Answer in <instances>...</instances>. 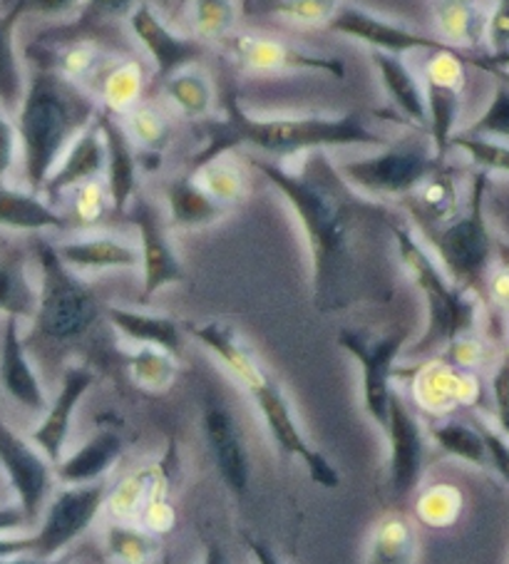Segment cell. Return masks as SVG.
Here are the masks:
<instances>
[{
  "label": "cell",
  "mask_w": 509,
  "mask_h": 564,
  "mask_svg": "<svg viewBox=\"0 0 509 564\" xmlns=\"http://www.w3.org/2000/svg\"><path fill=\"white\" fill-rule=\"evenodd\" d=\"M249 164L299 221L311 259L313 304L321 314L386 304L393 296L400 267L396 229L405 221L393 204L350 187L323 150L293 162L251 154Z\"/></svg>",
  "instance_id": "6da1fadb"
},
{
  "label": "cell",
  "mask_w": 509,
  "mask_h": 564,
  "mask_svg": "<svg viewBox=\"0 0 509 564\" xmlns=\"http://www.w3.org/2000/svg\"><path fill=\"white\" fill-rule=\"evenodd\" d=\"M221 118L204 120V148L197 152L192 167L209 162L219 154L251 150L257 158L291 162L308 152L380 150L393 138L368 128L360 112L346 115H257L249 112L239 100L237 83L221 75Z\"/></svg>",
  "instance_id": "7a4b0ae2"
},
{
  "label": "cell",
  "mask_w": 509,
  "mask_h": 564,
  "mask_svg": "<svg viewBox=\"0 0 509 564\" xmlns=\"http://www.w3.org/2000/svg\"><path fill=\"white\" fill-rule=\"evenodd\" d=\"M97 115V100L80 83L67 80L47 63L33 67L31 77H25V93L13 120L28 189L43 192L55 164Z\"/></svg>",
  "instance_id": "3957f363"
},
{
  "label": "cell",
  "mask_w": 509,
  "mask_h": 564,
  "mask_svg": "<svg viewBox=\"0 0 509 564\" xmlns=\"http://www.w3.org/2000/svg\"><path fill=\"white\" fill-rule=\"evenodd\" d=\"M189 334L209 354L217 356L219 364L243 386V391L257 403L263 425H267L271 441L277 443L279 451L289 455V458H296L306 468L308 478L321 485V488H338V468L301 431V423L289 395L283 393L277 378L261 366L259 358L251 354V348L241 341L237 328L227 324V321H207V324L192 326Z\"/></svg>",
  "instance_id": "277c9868"
},
{
  "label": "cell",
  "mask_w": 509,
  "mask_h": 564,
  "mask_svg": "<svg viewBox=\"0 0 509 564\" xmlns=\"http://www.w3.org/2000/svg\"><path fill=\"white\" fill-rule=\"evenodd\" d=\"M396 247L400 269L420 289L425 301V328L418 341L408 348V356L423 358L433 351H443L457 338L475 334L479 321L477 296L457 286L445 274L408 221L398 224Z\"/></svg>",
  "instance_id": "5b68a950"
},
{
  "label": "cell",
  "mask_w": 509,
  "mask_h": 564,
  "mask_svg": "<svg viewBox=\"0 0 509 564\" xmlns=\"http://www.w3.org/2000/svg\"><path fill=\"white\" fill-rule=\"evenodd\" d=\"M487 189L489 174L475 170L467 187V199L453 219L437 227L418 229L425 237L423 245L437 259L445 274L469 294L479 296L492 271L495 239L487 224Z\"/></svg>",
  "instance_id": "8992f818"
},
{
  "label": "cell",
  "mask_w": 509,
  "mask_h": 564,
  "mask_svg": "<svg viewBox=\"0 0 509 564\" xmlns=\"http://www.w3.org/2000/svg\"><path fill=\"white\" fill-rule=\"evenodd\" d=\"M35 261L41 269L37 306L33 316V336L43 344L65 346L80 341L100 321L105 308L90 284L63 264L51 239L33 241Z\"/></svg>",
  "instance_id": "52a82bcc"
},
{
  "label": "cell",
  "mask_w": 509,
  "mask_h": 564,
  "mask_svg": "<svg viewBox=\"0 0 509 564\" xmlns=\"http://www.w3.org/2000/svg\"><path fill=\"white\" fill-rule=\"evenodd\" d=\"M336 167L366 197L393 204L405 202L427 177L443 170L445 158L435 152L425 130L410 128L403 138L390 140L368 158L336 162Z\"/></svg>",
  "instance_id": "ba28073f"
},
{
  "label": "cell",
  "mask_w": 509,
  "mask_h": 564,
  "mask_svg": "<svg viewBox=\"0 0 509 564\" xmlns=\"http://www.w3.org/2000/svg\"><path fill=\"white\" fill-rule=\"evenodd\" d=\"M107 498V485H65L45 505L41 520L33 532L0 534V560L35 557L57 560L75 540L90 530Z\"/></svg>",
  "instance_id": "9c48e42d"
},
{
  "label": "cell",
  "mask_w": 509,
  "mask_h": 564,
  "mask_svg": "<svg viewBox=\"0 0 509 564\" xmlns=\"http://www.w3.org/2000/svg\"><path fill=\"white\" fill-rule=\"evenodd\" d=\"M410 330L405 326L373 336L360 328H344L338 334V346L354 356L360 366V395H364L366 415L380 431L386 425L390 393L396 391L393 378L398 373V358L408 346Z\"/></svg>",
  "instance_id": "30bf717a"
},
{
  "label": "cell",
  "mask_w": 509,
  "mask_h": 564,
  "mask_svg": "<svg viewBox=\"0 0 509 564\" xmlns=\"http://www.w3.org/2000/svg\"><path fill=\"white\" fill-rule=\"evenodd\" d=\"M475 53H430V61L423 67V90H425V132L433 140V148L440 158L447 160L450 142L457 132L459 115H463L467 61Z\"/></svg>",
  "instance_id": "8fae6325"
},
{
  "label": "cell",
  "mask_w": 509,
  "mask_h": 564,
  "mask_svg": "<svg viewBox=\"0 0 509 564\" xmlns=\"http://www.w3.org/2000/svg\"><path fill=\"white\" fill-rule=\"evenodd\" d=\"M383 433L388 437V495L396 505L418 495L427 463V433L398 391L390 393Z\"/></svg>",
  "instance_id": "7c38bea8"
},
{
  "label": "cell",
  "mask_w": 509,
  "mask_h": 564,
  "mask_svg": "<svg viewBox=\"0 0 509 564\" xmlns=\"http://www.w3.org/2000/svg\"><path fill=\"white\" fill-rule=\"evenodd\" d=\"M124 214H130L137 239H140L137 249H140L142 269V301L154 299L166 286L184 284L187 271H184L180 251L174 247L170 221L164 219V214L140 194L132 199Z\"/></svg>",
  "instance_id": "4fadbf2b"
},
{
  "label": "cell",
  "mask_w": 509,
  "mask_h": 564,
  "mask_svg": "<svg viewBox=\"0 0 509 564\" xmlns=\"http://www.w3.org/2000/svg\"><path fill=\"white\" fill-rule=\"evenodd\" d=\"M51 465L53 463L37 447L0 417V470L6 473L8 485L15 492L18 508H21L28 528L41 520L45 505L53 498L55 473Z\"/></svg>",
  "instance_id": "5bb4252c"
},
{
  "label": "cell",
  "mask_w": 509,
  "mask_h": 564,
  "mask_svg": "<svg viewBox=\"0 0 509 564\" xmlns=\"http://www.w3.org/2000/svg\"><path fill=\"white\" fill-rule=\"evenodd\" d=\"M229 61L243 73H316L344 80L346 65L336 57L316 55L299 45L263 35H229L224 41Z\"/></svg>",
  "instance_id": "9a60e30c"
},
{
  "label": "cell",
  "mask_w": 509,
  "mask_h": 564,
  "mask_svg": "<svg viewBox=\"0 0 509 564\" xmlns=\"http://www.w3.org/2000/svg\"><path fill=\"white\" fill-rule=\"evenodd\" d=\"M331 33L350 37V41L368 45L370 51L390 53V55H410V53H457L455 47L440 41L435 35H425L400 25L388 18L366 11L360 6L340 3L338 11L326 23Z\"/></svg>",
  "instance_id": "2e32d148"
},
{
  "label": "cell",
  "mask_w": 509,
  "mask_h": 564,
  "mask_svg": "<svg viewBox=\"0 0 509 564\" xmlns=\"http://www.w3.org/2000/svg\"><path fill=\"white\" fill-rule=\"evenodd\" d=\"M202 427L224 488L231 498L243 500L251 490V455L237 413L221 398L209 395L204 401Z\"/></svg>",
  "instance_id": "e0dca14e"
},
{
  "label": "cell",
  "mask_w": 509,
  "mask_h": 564,
  "mask_svg": "<svg viewBox=\"0 0 509 564\" xmlns=\"http://www.w3.org/2000/svg\"><path fill=\"white\" fill-rule=\"evenodd\" d=\"M127 21H130L134 41L142 45V51L152 61L160 83L170 75L184 70V67L199 65L204 53H207V45L197 41V37H187L172 31L150 3H140L132 8Z\"/></svg>",
  "instance_id": "ac0fdd59"
},
{
  "label": "cell",
  "mask_w": 509,
  "mask_h": 564,
  "mask_svg": "<svg viewBox=\"0 0 509 564\" xmlns=\"http://www.w3.org/2000/svg\"><path fill=\"white\" fill-rule=\"evenodd\" d=\"M97 376L90 366L75 364L67 366L61 381V391L47 403L41 423L35 425L31 433V443L41 451L53 465L63 460L65 445L71 441L73 417L77 413V405L83 403L87 391L95 386Z\"/></svg>",
  "instance_id": "d6986e66"
},
{
  "label": "cell",
  "mask_w": 509,
  "mask_h": 564,
  "mask_svg": "<svg viewBox=\"0 0 509 564\" xmlns=\"http://www.w3.org/2000/svg\"><path fill=\"white\" fill-rule=\"evenodd\" d=\"M0 388L11 401L31 413H45L47 393L41 376L28 354V344L21 330V321L6 318L3 336H0Z\"/></svg>",
  "instance_id": "ffe728a7"
},
{
  "label": "cell",
  "mask_w": 509,
  "mask_h": 564,
  "mask_svg": "<svg viewBox=\"0 0 509 564\" xmlns=\"http://www.w3.org/2000/svg\"><path fill=\"white\" fill-rule=\"evenodd\" d=\"M57 257L75 274H100L140 267V249L130 239L110 231H85L61 241H53Z\"/></svg>",
  "instance_id": "44dd1931"
},
{
  "label": "cell",
  "mask_w": 509,
  "mask_h": 564,
  "mask_svg": "<svg viewBox=\"0 0 509 564\" xmlns=\"http://www.w3.org/2000/svg\"><path fill=\"white\" fill-rule=\"evenodd\" d=\"M102 142H105V187L110 197V209L115 214H124L132 199L137 197V177H140V158H137V144L127 134L120 118L110 112L97 115Z\"/></svg>",
  "instance_id": "7402d4cb"
},
{
  "label": "cell",
  "mask_w": 509,
  "mask_h": 564,
  "mask_svg": "<svg viewBox=\"0 0 509 564\" xmlns=\"http://www.w3.org/2000/svg\"><path fill=\"white\" fill-rule=\"evenodd\" d=\"M102 174H105V142H102L100 124L95 120L90 128L77 134L75 142L61 158V162L55 164V170L51 172V177H47L41 197L53 204L55 199H63L65 194L83 187V184L100 180Z\"/></svg>",
  "instance_id": "603a6c76"
},
{
  "label": "cell",
  "mask_w": 509,
  "mask_h": 564,
  "mask_svg": "<svg viewBox=\"0 0 509 564\" xmlns=\"http://www.w3.org/2000/svg\"><path fill=\"white\" fill-rule=\"evenodd\" d=\"M373 65L380 83H383V90L390 105H393V110L400 115V120H403L408 128L425 130V90L420 73L403 55H390L378 51H373Z\"/></svg>",
  "instance_id": "cb8c5ba5"
},
{
  "label": "cell",
  "mask_w": 509,
  "mask_h": 564,
  "mask_svg": "<svg viewBox=\"0 0 509 564\" xmlns=\"http://www.w3.org/2000/svg\"><path fill=\"white\" fill-rule=\"evenodd\" d=\"M415 401L430 413H450L457 405L475 403L479 393L475 373L463 371L447 361L427 364L415 376Z\"/></svg>",
  "instance_id": "d4e9b609"
},
{
  "label": "cell",
  "mask_w": 509,
  "mask_h": 564,
  "mask_svg": "<svg viewBox=\"0 0 509 564\" xmlns=\"http://www.w3.org/2000/svg\"><path fill=\"white\" fill-rule=\"evenodd\" d=\"M105 318L132 346H154L172 356L182 354L184 328L172 316L150 314V311H137L127 306H107Z\"/></svg>",
  "instance_id": "484cf974"
},
{
  "label": "cell",
  "mask_w": 509,
  "mask_h": 564,
  "mask_svg": "<svg viewBox=\"0 0 509 564\" xmlns=\"http://www.w3.org/2000/svg\"><path fill=\"white\" fill-rule=\"evenodd\" d=\"M440 41L455 51L477 53L485 45L487 15L483 0H433L430 6Z\"/></svg>",
  "instance_id": "4316f807"
},
{
  "label": "cell",
  "mask_w": 509,
  "mask_h": 564,
  "mask_svg": "<svg viewBox=\"0 0 509 564\" xmlns=\"http://www.w3.org/2000/svg\"><path fill=\"white\" fill-rule=\"evenodd\" d=\"M122 458V441L112 431H100L90 441L83 443L75 453L63 455L61 463L53 465L55 480L63 485H90L100 482L105 473L115 468Z\"/></svg>",
  "instance_id": "83f0119b"
},
{
  "label": "cell",
  "mask_w": 509,
  "mask_h": 564,
  "mask_svg": "<svg viewBox=\"0 0 509 564\" xmlns=\"http://www.w3.org/2000/svg\"><path fill=\"white\" fill-rule=\"evenodd\" d=\"M0 227L41 235V231L67 229L71 224L41 194L0 184Z\"/></svg>",
  "instance_id": "f1b7e54d"
},
{
  "label": "cell",
  "mask_w": 509,
  "mask_h": 564,
  "mask_svg": "<svg viewBox=\"0 0 509 564\" xmlns=\"http://www.w3.org/2000/svg\"><path fill=\"white\" fill-rule=\"evenodd\" d=\"M164 199L170 209V227L177 229H204L229 214L227 207L199 187L192 174H182L166 184Z\"/></svg>",
  "instance_id": "f546056e"
},
{
  "label": "cell",
  "mask_w": 509,
  "mask_h": 564,
  "mask_svg": "<svg viewBox=\"0 0 509 564\" xmlns=\"http://www.w3.org/2000/svg\"><path fill=\"white\" fill-rule=\"evenodd\" d=\"M366 564H418L415 522L400 510L383 514L368 534Z\"/></svg>",
  "instance_id": "4dcf8cb0"
},
{
  "label": "cell",
  "mask_w": 509,
  "mask_h": 564,
  "mask_svg": "<svg viewBox=\"0 0 509 564\" xmlns=\"http://www.w3.org/2000/svg\"><path fill=\"white\" fill-rule=\"evenodd\" d=\"M37 289L28 271V254L21 247L0 249V316L33 321Z\"/></svg>",
  "instance_id": "1f68e13d"
},
{
  "label": "cell",
  "mask_w": 509,
  "mask_h": 564,
  "mask_svg": "<svg viewBox=\"0 0 509 564\" xmlns=\"http://www.w3.org/2000/svg\"><path fill=\"white\" fill-rule=\"evenodd\" d=\"M403 204H408L415 229H427L437 227V224H445L447 219L455 217L459 207H463V204H459L457 182L447 167L435 172L433 177H427Z\"/></svg>",
  "instance_id": "d6a6232c"
},
{
  "label": "cell",
  "mask_w": 509,
  "mask_h": 564,
  "mask_svg": "<svg viewBox=\"0 0 509 564\" xmlns=\"http://www.w3.org/2000/svg\"><path fill=\"white\" fill-rule=\"evenodd\" d=\"M162 93L180 115L189 120H209L219 100L212 75L202 65H189L162 80Z\"/></svg>",
  "instance_id": "836d02e7"
},
{
  "label": "cell",
  "mask_w": 509,
  "mask_h": 564,
  "mask_svg": "<svg viewBox=\"0 0 509 564\" xmlns=\"http://www.w3.org/2000/svg\"><path fill=\"white\" fill-rule=\"evenodd\" d=\"M192 177L199 182V187L217 199L221 207L234 209L243 202L249 192V174L243 162L237 158V152L219 154L209 162L192 167Z\"/></svg>",
  "instance_id": "e575fe53"
},
{
  "label": "cell",
  "mask_w": 509,
  "mask_h": 564,
  "mask_svg": "<svg viewBox=\"0 0 509 564\" xmlns=\"http://www.w3.org/2000/svg\"><path fill=\"white\" fill-rule=\"evenodd\" d=\"M21 21L23 13L15 6L0 15V107L8 115L18 110L25 93V73L15 47V31Z\"/></svg>",
  "instance_id": "d590c367"
},
{
  "label": "cell",
  "mask_w": 509,
  "mask_h": 564,
  "mask_svg": "<svg viewBox=\"0 0 509 564\" xmlns=\"http://www.w3.org/2000/svg\"><path fill=\"white\" fill-rule=\"evenodd\" d=\"M100 75V100L105 102V112L122 118L137 102H142L144 73L140 63L132 61V57L110 63V67Z\"/></svg>",
  "instance_id": "8d00e7d4"
},
{
  "label": "cell",
  "mask_w": 509,
  "mask_h": 564,
  "mask_svg": "<svg viewBox=\"0 0 509 564\" xmlns=\"http://www.w3.org/2000/svg\"><path fill=\"white\" fill-rule=\"evenodd\" d=\"M427 435H430V441L440 447V451L453 455V458L463 460L467 465H475V468H489L487 445H485L483 433H479L477 423L469 425L465 421L447 417V421L430 425Z\"/></svg>",
  "instance_id": "74e56055"
},
{
  "label": "cell",
  "mask_w": 509,
  "mask_h": 564,
  "mask_svg": "<svg viewBox=\"0 0 509 564\" xmlns=\"http://www.w3.org/2000/svg\"><path fill=\"white\" fill-rule=\"evenodd\" d=\"M122 124L137 148L152 154H162L172 142V120L150 102H137L130 112L122 115Z\"/></svg>",
  "instance_id": "f35d334b"
},
{
  "label": "cell",
  "mask_w": 509,
  "mask_h": 564,
  "mask_svg": "<svg viewBox=\"0 0 509 564\" xmlns=\"http://www.w3.org/2000/svg\"><path fill=\"white\" fill-rule=\"evenodd\" d=\"M127 366H130L132 381L150 393L166 391L177 378V356L154 346H134Z\"/></svg>",
  "instance_id": "ab89813d"
},
{
  "label": "cell",
  "mask_w": 509,
  "mask_h": 564,
  "mask_svg": "<svg viewBox=\"0 0 509 564\" xmlns=\"http://www.w3.org/2000/svg\"><path fill=\"white\" fill-rule=\"evenodd\" d=\"M189 18L197 41L224 43L234 31L237 8H234V0H192Z\"/></svg>",
  "instance_id": "60d3db41"
},
{
  "label": "cell",
  "mask_w": 509,
  "mask_h": 564,
  "mask_svg": "<svg viewBox=\"0 0 509 564\" xmlns=\"http://www.w3.org/2000/svg\"><path fill=\"white\" fill-rule=\"evenodd\" d=\"M465 138H479V140H495V142H507L509 144V85L495 80L492 97H489V105L485 112L473 120L467 128L457 130ZM455 132V134H457Z\"/></svg>",
  "instance_id": "b9f144b4"
},
{
  "label": "cell",
  "mask_w": 509,
  "mask_h": 564,
  "mask_svg": "<svg viewBox=\"0 0 509 564\" xmlns=\"http://www.w3.org/2000/svg\"><path fill=\"white\" fill-rule=\"evenodd\" d=\"M107 552L120 564H147L156 554V540L134 524H112L107 530Z\"/></svg>",
  "instance_id": "7bdbcfd3"
},
{
  "label": "cell",
  "mask_w": 509,
  "mask_h": 564,
  "mask_svg": "<svg viewBox=\"0 0 509 564\" xmlns=\"http://www.w3.org/2000/svg\"><path fill=\"white\" fill-rule=\"evenodd\" d=\"M344 0H273L267 8H261L259 15H273L293 25L318 28L331 21V15L338 11Z\"/></svg>",
  "instance_id": "ee69618b"
},
{
  "label": "cell",
  "mask_w": 509,
  "mask_h": 564,
  "mask_svg": "<svg viewBox=\"0 0 509 564\" xmlns=\"http://www.w3.org/2000/svg\"><path fill=\"white\" fill-rule=\"evenodd\" d=\"M450 150H457L459 154H465L467 162L473 164L475 170L509 177V144L507 142L465 138V134L457 132L453 142H450Z\"/></svg>",
  "instance_id": "f6af8a7d"
},
{
  "label": "cell",
  "mask_w": 509,
  "mask_h": 564,
  "mask_svg": "<svg viewBox=\"0 0 509 564\" xmlns=\"http://www.w3.org/2000/svg\"><path fill=\"white\" fill-rule=\"evenodd\" d=\"M459 510H463V495L455 490V485H435L418 498L420 520L433 524V528L453 524Z\"/></svg>",
  "instance_id": "bcb514c9"
},
{
  "label": "cell",
  "mask_w": 509,
  "mask_h": 564,
  "mask_svg": "<svg viewBox=\"0 0 509 564\" xmlns=\"http://www.w3.org/2000/svg\"><path fill=\"white\" fill-rule=\"evenodd\" d=\"M132 8H134V0H83L80 18H77L73 31L87 33L107 21H115V18L130 15Z\"/></svg>",
  "instance_id": "7dc6e473"
},
{
  "label": "cell",
  "mask_w": 509,
  "mask_h": 564,
  "mask_svg": "<svg viewBox=\"0 0 509 564\" xmlns=\"http://www.w3.org/2000/svg\"><path fill=\"white\" fill-rule=\"evenodd\" d=\"M51 65L57 73L65 75L67 80L77 83L80 77L90 75L97 67V47L87 41L71 43L61 55H57V61H53Z\"/></svg>",
  "instance_id": "c3c4849f"
},
{
  "label": "cell",
  "mask_w": 509,
  "mask_h": 564,
  "mask_svg": "<svg viewBox=\"0 0 509 564\" xmlns=\"http://www.w3.org/2000/svg\"><path fill=\"white\" fill-rule=\"evenodd\" d=\"M487 57H502L509 53V0H495L487 15L485 33Z\"/></svg>",
  "instance_id": "681fc988"
},
{
  "label": "cell",
  "mask_w": 509,
  "mask_h": 564,
  "mask_svg": "<svg viewBox=\"0 0 509 564\" xmlns=\"http://www.w3.org/2000/svg\"><path fill=\"white\" fill-rule=\"evenodd\" d=\"M73 194H77L75 212L83 221H97L107 209H110V197H107L102 177L83 184V187H77Z\"/></svg>",
  "instance_id": "f907efd6"
},
{
  "label": "cell",
  "mask_w": 509,
  "mask_h": 564,
  "mask_svg": "<svg viewBox=\"0 0 509 564\" xmlns=\"http://www.w3.org/2000/svg\"><path fill=\"white\" fill-rule=\"evenodd\" d=\"M477 427L485 437L489 468H495L509 482V437L502 431H499L497 425L489 423L487 417H479Z\"/></svg>",
  "instance_id": "816d5d0a"
},
{
  "label": "cell",
  "mask_w": 509,
  "mask_h": 564,
  "mask_svg": "<svg viewBox=\"0 0 509 564\" xmlns=\"http://www.w3.org/2000/svg\"><path fill=\"white\" fill-rule=\"evenodd\" d=\"M492 401H495V425L509 437V356L499 361L492 378Z\"/></svg>",
  "instance_id": "f5cc1de1"
},
{
  "label": "cell",
  "mask_w": 509,
  "mask_h": 564,
  "mask_svg": "<svg viewBox=\"0 0 509 564\" xmlns=\"http://www.w3.org/2000/svg\"><path fill=\"white\" fill-rule=\"evenodd\" d=\"M15 160H18L15 122L11 120V115L0 107V184H6Z\"/></svg>",
  "instance_id": "db71d44e"
},
{
  "label": "cell",
  "mask_w": 509,
  "mask_h": 564,
  "mask_svg": "<svg viewBox=\"0 0 509 564\" xmlns=\"http://www.w3.org/2000/svg\"><path fill=\"white\" fill-rule=\"evenodd\" d=\"M487 294L492 296L495 304L505 311V316L509 321V261L499 264L497 269L489 271L487 276Z\"/></svg>",
  "instance_id": "11a10c76"
},
{
  "label": "cell",
  "mask_w": 509,
  "mask_h": 564,
  "mask_svg": "<svg viewBox=\"0 0 509 564\" xmlns=\"http://www.w3.org/2000/svg\"><path fill=\"white\" fill-rule=\"evenodd\" d=\"M83 0H15V8L25 15H57L80 6Z\"/></svg>",
  "instance_id": "9f6ffc18"
},
{
  "label": "cell",
  "mask_w": 509,
  "mask_h": 564,
  "mask_svg": "<svg viewBox=\"0 0 509 564\" xmlns=\"http://www.w3.org/2000/svg\"><path fill=\"white\" fill-rule=\"evenodd\" d=\"M21 530H28V522L23 518L21 508H0V534H15Z\"/></svg>",
  "instance_id": "6f0895ef"
},
{
  "label": "cell",
  "mask_w": 509,
  "mask_h": 564,
  "mask_svg": "<svg viewBox=\"0 0 509 564\" xmlns=\"http://www.w3.org/2000/svg\"><path fill=\"white\" fill-rule=\"evenodd\" d=\"M247 547H249V552H251V557L257 560V564H281L279 557H277V552H273L267 542L249 538V540H247Z\"/></svg>",
  "instance_id": "680465c9"
},
{
  "label": "cell",
  "mask_w": 509,
  "mask_h": 564,
  "mask_svg": "<svg viewBox=\"0 0 509 564\" xmlns=\"http://www.w3.org/2000/svg\"><path fill=\"white\" fill-rule=\"evenodd\" d=\"M467 65L477 67V70H483V67H505V70H509V53L502 55V57H487L485 53H483V55L475 53V55L467 61Z\"/></svg>",
  "instance_id": "91938a15"
},
{
  "label": "cell",
  "mask_w": 509,
  "mask_h": 564,
  "mask_svg": "<svg viewBox=\"0 0 509 564\" xmlns=\"http://www.w3.org/2000/svg\"><path fill=\"white\" fill-rule=\"evenodd\" d=\"M202 564H229V557H227V552L221 550V544L212 542V544H207V550H204Z\"/></svg>",
  "instance_id": "94428289"
},
{
  "label": "cell",
  "mask_w": 509,
  "mask_h": 564,
  "mask_svg": "<svg viewBox=\"0 0 509 564\" xmlns=\"http://www.w3.org/2000/svg\"><path fill=\"white\" fill-rule=\"evenodd\" d=\"M0 564H67L61 560H35V557H8L0 560Z\"/></svg>",
  "instance_id": "6125c7cd"
},
{
  "label": "cell",
  "mask_w": 509,
  "mask_h": 564,
  "mask_svg": "<svg viewBox=\"0 0 509 564\" xmlns=\"http://www.w3.org/2000/svg\"><path fill=\"white\" fill-rule=\"evenodd\" d=\"M273 0H243V13L247 15H259L261 8H267Z\"/></svg>",
  "instance_id": "be15d7a7"
},
{
  "label": "cell",
  "mask_w": 509,
  "mask_h": 564,
  "mask_svg": "<svg viewBox=\"0 0 509 564\" xmlns=\"http://www.w3.org/2000/svg\"><path fill=\"white\" fill-rule=\"evenodd\" d=\"M483 73H487V75H492L495 80H499V83H505V85H509V70H505V67H483Z\"/></svg>",
  "instance_id": "e7e4bbea"
}]
</instances>
